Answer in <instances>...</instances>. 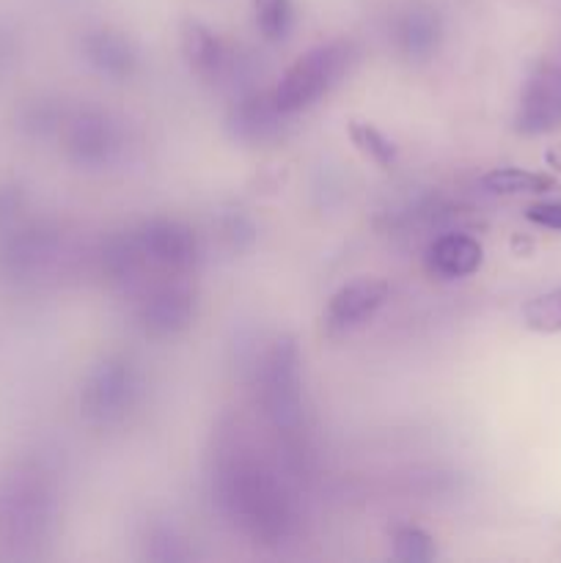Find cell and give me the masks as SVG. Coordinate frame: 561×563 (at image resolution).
I'll return each mask as SVG.
<instances>
[{"instance_id": "obj_1", "label": "cell", "mask_w": 561, "mask_h": 563, "mask_svg": "<svg viewBox=\"0 0 561 563\" xmlns=\"http://www.w3.org/2000/svg\"><path fill=\"white\" fill-rule=\"evenodd\" d=\"M212 495L223 515L256 542L278 544L295 526V504L284 478L242 443H229L218 454Z\"/></svg>"}, {"instance_id": "obj_2", "label": "cell", "mask_w": 561, "mask_h": 563, "mask_svg": "<svg viewBox=\"0 0 561 563\" xmlns=\"http://www.w3.org/2000/svg\"><path fill=\"white\" fill-rule=\"evenodd\" d=\"M358 58L352 42L336 38V42L317 44L306 49L289 69L280 75L278 86L273 88L275 108L284 115H297L314 108L322 97H328L346 75Z\"/></svg>"}, {"instance_id": "obj_3", "label": "cell", "mask_w": 561, "mask_h": 563, "mask_svg": "<svg viewBox=\"0 0 561 563\" xmlns=\"http://www.w3.org/2000/svg\"><path fill=\"white\" fill-rule=\"evenodd\" d=\"M258 399L267 421L278 432H295L302 423L300 350L292 339H278L262 361Z\"/></svg>"}, {"instance_id": "obj_4", "label": "cell", "mask_w": 561, "mask_h": 563, "mask_svg": "<svg viewBox=\"0 0 561 563\" xmlns=\"http://www.w3.org/2000/svg\"><path fill=\"white\" fill-rule=\"evenodd\" d=\"M517 135L539 137L561 126V47L534 64L515 110Z\"/></svg>"}, {"instance_id": "obj_5", "label": "cell", "mask_w": 561, "mask_h": 563, "mask_svg": "<svg viewBox=\"0 0 561 563\" xmlns=\"http://www.w3.org/2000/svg\"><path fill=\"white\" fill-rule=\"evenodd\" d=\"M141 396V377L124 357H108L88 374L80 407L94 423H116L135 407Z\"/></svg>"}, {"instance_id": "obj_6", "label": "cell", "mask_w": 561, "mask_h": 563, "mask_svg": "<svg viewBox=\"0 0 561 563\" xmlns=\"http://www.w3.org/2000/svg\"><path fill=\"white\" fill-rule=\"evenodd\" d=\"M388 300V284L383 278H363L350 280L341 289L330 295L328 306L322 313V328L328 335H344L366 324L380 308Z\"/></svg>"}, {"instance_id": "obj_7", "label": "cell", "mask_w": 561, "mask_h": 563, "mask_svg": "<svg viewBox=\"0 0 561 563\" xmlns=\"http://www.w3.org/2000/svg\"><path fill=\"white\" fill-rule=\"evenodd\" d=\"M193 313H196V297L187 286L160 284L138 306V322L146 335L168 339L193 322Z\"/></svg>"}, {"instance_id": "obj_8", "label": "cell", "mask_w": 561, "mask_h": 563, "mask_svg": "<svg viewBox=\"0 0 561 563\" xmlns=\"http://www.w3.org/2000/svg\"><path fill=\"white\" fill-rule=\"evenodd\" d=\"M484 262V247L476 236L465 231H446L435 236L427 247V269L435 278L460 280L471 278Z\"/></svg>"}, {"instance_id": "obj_9", "label": "cell", "mask_w": 561, "mask_h": 563, "mask_svg": "<svg viewBox=\"0 0 561 563\" xmlns=\"http://www.w3.org/2000/svg\"><path fill=\"white\" fill-rule=\"evenodd\" d=\"M69 152L77 163L102 165L119 152V130L102 113H82L69 130Z\"/></svg>"}, {"instance_id": "obj_10", "label": "cell", "mask_w": 561, "mask_h": 563, "mask_svg": "<svg viewBox=\"0 0 561 563\" xmlns=\"http://www.w3.org/2000/svg\"><path fill=\"white\" fill-rule=\"evenodd\" d=\"M182 55H185L187 66L204 80H220L229 69L226 44L220 42L218 33L196 20H187L182 25Z\"/></svg>"}, {"instance_id": "obj_11", "label": "cell", "mask_w": 561, "mask_h": 563, "mask_svg": "<svg viewBox=\"0 0 561 563\" xmlns=\"http://www.w3.org/2000/svg\"><path fill=\"white\" fill-rule=\"evenodd\" d=\"M280 119H284V113L275 108L273 93H267V97H264V93L262 97L253 93V97L240 99V102L234 104V110H231L229 115V130L237 141L262 143L278 132Z\"/></svg>"}, {"instance_id": "obj_12", "label": "cell", "mask_w": 561, "mask_h": 563, "mask_svg": "<svg viewBox=\"0 0 561 563\" xmlns=\"http://www.w3.org/2000/svg\"><path fill=\"white\" fill-rule=\"evenodd\" d=\"M82 53H86L88 64H94L108 77L132 75L138 64V53L130 38L113 31L88 33L86 42H82Z\"/></svg>"}, {"instance_id": "obj_13", "label": "cell", "mask_w": 561, "mask_h": 563, "mask_svg": "<svg viewBox=\"0 0 561 563\" xmlns=\"http://www.w3.org/2000/svg\"><path fill=\"white\" fill-rule=\"evenodd\" d=\"M479 187L490 196L515 198V196H548L559 190V179L550 174H537L526 168H495L479 179Z\"/></svg>"}, {"instance_id": "obj_14", "label": "cell", "mask_w": 561, "mask_h": 563, "mask_svg": "<svg viewBox=\"0 0 561 563\" xmlns=\"http://www.w3.org/2000/svg\"><path fill=\"white\" fill-rule=\"evenodd\" d=\"M396 38H399L402 49H405L407 55H416V58L429 55L440 38L438 14H435L432 9H421V5H416V9H410L405 16H402Z\"/></svg>"}, {"instance_id": "obj_15", "label": "cell", "mask_w": 561, "mask_h": 563, "mask_svg": "<svg viewBox=\"0 0 561 563\" xmlns=\"http://www.w3.org/2000/svg\"><path fill=\"white\" fill-rule=\"evenodd\" d=\"M253 20L264 42H286L295 31V3L292 0H253Z\"/></svg>"}, {"instance_id": "obj_16", "label": "cell", "mask_w": 561, "mask_h": 563, "mask_svg": "<svg viewBox=\"0 0 561 563\" xmlns=\"http://www.w3.org/2000/svg\"><path fill=\"white\" fill-rule=\"evenodd\" d=\"M350 141L355 143L358 152L363 157L372 159L380 168H394L396 163V143L385 135L383 130H377L369 121H350Z\"/></svg>"}, {"instance_id": "obj_17", "label": "cell", "mask_w": 561, "mask_h": 563, "mask_svg": "<svg viewBox=\"0 0 561 563\" xmlns=\"http://www.w3.org/2000/svg\"><path fill=\"white\" fill-rule=\"evenodd\" d=\"M391 555L402 563H429L438 555L435 539L418 526H399L391 533Z\"/></svg>"}, {"instance_id": "obj_18", "label": "cell", "mask_w": 561, "mask_h": 563, "mask_svg": "<svg viewBox=\"0 0 561 563\" xmlns=\"http://www.w3.org/2000/svg\"><path fill=\"white\" fill-rule=\"evenodd\" d=\"M522 322H526V328L534 330V333H561V289L531 297V300L522 306Z\"/></svg>"}, {"instance_id": "obj_19", "label": "cell", "mask_w": 561, "mask_h": 563, "mask_svg": "<svg viewBox=\"0 0 561 563\" xmlns=\"http://www.w3.org/2000/svg\"><path fill=\"white\" fill-rule=\"evenodd\" d=\"M528 223L548 231H561V198L556 201H537L526 209Z\"/></svg>"}, {"instance_id": "obj_20", "label": "cell", "mask_w": 561, "mask_h": 563, "mask_svg": "<svg viewBox=\"0 0 561 563\" xmlns=\"http://www.w3.org/2000/svg\"><path fill=\"white\" fill-rule=\"evenodd\" d=\"M548 163L553 165L556 170H561V146H556V148H550L548 152Z\"/></svg>"}]
</instances>
